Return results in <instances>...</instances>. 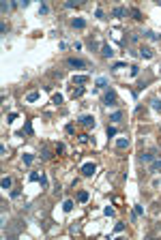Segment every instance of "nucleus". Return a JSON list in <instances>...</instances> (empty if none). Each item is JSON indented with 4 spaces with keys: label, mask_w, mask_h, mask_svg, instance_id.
<instances>
[{
    "label": "nucleus",
    "mask_w": 161,
    "mask_h": 240,
    "mask_svg": "<svg viewBox=\"0 0 161 240\" xmlns=\"http://www.w3.org/2000/svg\"><path fill=\"white\" fill-rule=\"evenodd\" d=\"M103 103L107 107H114V105H118V97H116V90L114 88H107L105 94H103Z\"/></svg>",
    "instance_id": "obj_1"
},
{
    "label": "nucleus",
    "mask_w": 161,
    "mask_h": 240,
    "mask_svg": "<svg viewBox=\"0 0 161 240\" xmlns=\"http://www.w3.org/2000/svg\"><path fill=\"white\" fill-rule=\"evenodd\" d=\"M67 64L73 66V69H86V66H88V62L82 60V58H67Z\"/></svg>",
    "instance_id": "obj_2"
},
{
    "label": "nucleus",
    "mask_w": 161,
    "mask_h": 240,
    "mask_svg": "<svg viewBox=\"0 0 161 240\" xmlns=\"http://www.w3.org/2000/svg\"><path fill=\"white\" fill-rule=\"evenodd\" d=\"M101 54H103V58H112V56H114V50H112L110 43H103V45H101Z\"/></svg>",
    "instance_id": "obj_3"
},
{
    "label": "nucleus",
    "mask_w": 161,
    "mask_h": 240,
    "mask_svg": "<svg viewBox=\"0 0 161 240\" xmlns=\"http://www.w3.org/2000/svg\"><path fill=\"white\" fill-rule=\"evenodd\" d=\"M82 174H84V176H93V174H95V163H86V165H82Z\"/></svg>",
    "instance_id": "obj_4"
},
{
    "label": "nucleus",
    "mask_w": 161,
    "mask_h": 240,
    "mask_svg": "<svg viewBox=\"0 0 161 240\" xmlns=\"http://www.w3.org/2000/svg\"><path fill=\"white\" fill-rule=\"evenodd\" d=\"M80 125H84V127H95V118H93V116H82V118H80Z\"/></svg>",
    "instance_id": "obj_5"
},
{
    "label": "nucleus",
    "mask_w": 161,
    "mask_h": 240,
    "mask_svg": "<svg viewBox=\"0 0 161 240\" xmlns=\"http://www.w3.org/2000/svg\"><path fill=\"white\" fill-rule=\"evenodd\" d=\"M140 56L148 60V58H153L155 54H153V50H150V47H144V45H142V47H140Z\"/></svg>",
    "instance_id": "obj_6"
},
{
    "label": "nucleus",
    "mask_w": 161,
    "mask_h": 240,
    "mask_svg": "<svg viewBox=\"0 0 161 240\" xmlns=\"http://www.w3.org/2000/svg\"><path fill=\"white\" fill-rule=\"evenodd\" d=\"M71 26H73V28H84L86 21H84L82 17H73V19H71Z\"/></svg>",
    "instance_id": "obj_7"
},
{
    "label": "nucleus",
    "mask_w": 161,
    "mask_h": 240,
    "mask_svg": "<svg viewBox=\"0 0 161 240\" xmlns=\"http://www.w3.org/2000/svg\"><path fill=\"white\" fill-rule=\"evenodd\" d=\"M112 15H114V17H125V15H127V9H125V7H116V9L112 11Z\"/></svg>",
    "instance_id": "obj_8"
},
{
    "label": "nucleus",
    "mask_w": 161,
    "mask_h": 240,
    "mask_svg": "<svg viewBox=\"0 0 161 240\" xmlns=\"http://www.w3.org/2000/svg\"><path fill=\"white\" fill-rule=\"evenodd\" d=\"M159 170H161V159H155L148 167V172H159Z\"/></svg>",
    "instance_id": "obj_9"
},
{
    "label": "nucleus",
    "mask_w": 161,
    "mask_h": 240,
    "mask_svg": "<svg viewBox=\"0 0 161 240\" xmlns=\"http://www.w3.org/2000/svg\"><path fill=\"white\" fill-rule=\"evenodd\" d=\"M155 159V154L153 152H146V154H140V163H150Z\"/></svg>",
    "instance_id": "obj_10"
},
{
    "label": "nucleus",
    "mask_w": 161,
    "mask_h": 240,
    "mask_svg": "<svg viewBox=\"0 0 161 240\" xmlns=\"http://www.w3.org/2000/svg\"><path fill=\"white\" fill-rule=\"evenodd\" d=\"M129 146V139L127 137H118L116 139V148H127Z\"/></svg>",
    "instance_id": "obj_11"
},
{
    "label": "nucleus",
    "mask_w": 161,
    "mask_h": 240,
    "mask_svg": "<svg viewBox=\"0 0 161 240\" xmlns=\"http://www.w3.org/2000/svg\"><path fill=\"white\" fill-rule=\"evenodd\" d=\"M110 120H112V122H120V120H123V112H114L110 116Z\"/></svg>",
    "instance_id": "obj_12"
},
{
    "label": "nucleus",
    "mask_w": 161,
    "mask_h": 240,
    "mask_svg": "<svg viewBox=\"0 0 161 240\" xmlns=\"http://www.w3.org/2000/svg\"><path fill=\"white\" fill-rule=\"evenodd\" d=\"M88 77L86 75H73V84H86Z\"/></svg>",
    "instance_id": "obj_13"
},
{
    "label": "nucleus",
    "mask_w": 161,
    "mask_h": 240,
    "mask_svg": "<svg viewBox=\"0 0 161 240\" xmlns=\"http://www.w3.org/2000/svg\"><path fill=\"white\" fill-rule=\"evenodd\" d=\"M144 37H146V39H150V41H157V39H159V34H157V32H153V30H146V32H144Z\"/></svg>",
    "instance_id": "obj_14"
},
{
    "label": "nucleus",
    "mask_w": 161,
    "mask_h": 240,
    "mask_svg": "<svg viewBox=\"0 0 161 240\" xmlns=\"http://www.w3.org/2000/svg\"><path fill=\"white\" fill-rule=\"evenodd\" d=\"M150 105H153V109H155V112H161V101H159V99H153V101H150Z\"/></svg>",
    "instance_id": "obj_15"
},
{
    "label": "nucleus",
    "mask_w": 161,
    "mask_h": 240,
    "mask_svg": "<svg viewBox=\"0 0 161 240\" xmlns=\"http://www.w3.org/2000/svg\"><path fill=\"white\" fill-rule=\"evenodd\" d=\"M50 157H52V150H50L48 146H45V148L41 150V159H50Z\"/></svg>",
    "instance_id": "obj_16"
},
{
    "label": "nucleus",
    "mask_w": 161,
    "mask_h": 240,
    "mask_svg": "<svg viewBox=\"0 0 161 240\" xmlns=\"http://www.w3.org/2000/svg\"><path fill=\"white\" fill-rule=\"evenodd\" d=\"M37 99H39V92H37V90H34V92H30L28 97H26V101H28V103H32V101H37Z\"/></svg>",
    "instance_id": "obj_17"
},
{
    "label": "nucleus",
    "mask_w": 161,
    "mask_h": 240,
    "mask_svg": "<svg viewBox=\"0 0 161 240\" xmlns=\"http://www.w3.org/2000/svg\"><path fill=\"white\" fill-rule=\"evenodd\" d=\"M24 131H26L28 135H32V122H30V120H26V125H24ZM24 131H21V133H24Z\"/></svg>",
    "instance_id": "obj_18"
},
{
    "label": "nucleus",
    "mask_w": 161,
    "mask_h": 240,
    "mask_svg": "<svg viewBox=\"0 0 161 240\" xmlns=\"http://www.w3.org/2000/svg\"><path fill=\"white\" fill-rule=\"evenodd\" d=\"M133 212L137 214V217H140V214H144V208H142L140 204H135V206H133Z\"/></svg>",
    "instance_id": "obj_19"
},
{
    "label": "nucleus",
    "mask_w": 161,
    "mask_h": 240,
    "mask_svg": "<svg viewBox=\"0 0 161 240\" xmlns=\"http://www.w3.org/2000/svg\"><path fill=\"white\" fill-rule=\"evenodd\" d=\"M97 86H99V88H107V79H105V77H99V79H97Z\"/></svg>",
    "instance_id": "obj_20"
},
{
    "label": "nucleus",
    "mask_w": 161,
    "mask_h": 240,
    "mask_svg": "<svg viewBox=\"0 0 161 240\" xmlns=\"http://www.w3.org/2000/svg\"><path fill=\"white\" fill-rule=\"evenodd\" d=\"M62 208H64V212H71V208H73V202H69V199H67V202L62 204Z\"/></svg>",
    "instance_id": "obj_21"
},
{
    "label": "nucleus",
    "mask_w": 161,
    "mask_h": 240,
    "mask_svg": "<svg viewBox=\"0 0 161 240\" xmlns=\"http://www.w3.org/2000/svg\"><path fill=\"white\" fill-rule=\"evenodd\" d=\"M77 199H80V202H88V193H86V191H80Z\"/></svg>",
    "instance_id": "obj_22"
},
{
    "label": "nucleus",
    "mask_w": 161,
    "mask_h": 240,
    "mask_svg": "<svg viewBox=\"0 0 161 240\" xmlns=\"http://www.w3.org/2000/svg\"><path fill=\"white\" fill-rule=\"evenodd\" d=\"M32 161H34V154H24V163L26 165H30Z\"/></svg>",
    "instance_id": "obj_23"
},
{
    "label": "nucleus",
    "mask_w": 161,
    "mask_h": 240,
    "mask_svg": "<svg viewBox=\"0 0 161 240\" xmlns=\"http://www.w3.org/2000/svg\"><path fill=\"white\" fill-rule=\"evenodd\" d=\"M2 189H11V178H2Z\"/></svg>",
    "instance_id": "obj_24"
},
{
    "label": "nucleus",
    "mask_w": 161,
    "mask_h": 240,
    "mask_svg": "<svg viewBox=\"0 0 161 240\" xmlns=\"http://www.w3.org/2000/svg\"><path fill=\"white\" fill-rule=\"evenodd\" d=\"M39 13H41V15L50 13V7H48V5H41V7H39Z\"/></svg>",
    "instance_id": "obj_25"
},
{
    "label": "nucleus",
    "mask_w": 161,
    "mask_h": 240,
    "mask_svg": "<svg viewBox=\"0 0 161 240\" xmlns=\"http://www.w3.org/2000/svg\"><path fill=\"white\" fill-rule=\"evenodd\" d=\"M82 94H84V88H75V90H73V99H75V97H82Z\"/></svg>",
    "instance_id": "obj_26"
},
{
    "label": "nucleus",
    "mask_w": 161,
    "mask_h": 240,
    "mask_svg": "<svg viewBox=\"0 0 161 240\" xmlns=\"http://www.w3.org/2000/svg\"><path fill=\"white\" fill-rule=\"evenodd\" d=\"M116 135V127H107V137H114Z\"/></svg>",
    "instance_id": "obj_27"
},
{
    "label": "nucleus",
    "mask_w": 161,
    "mask_h": 240,
    "mask_svg": "<svg viewBox=\"0 0 161 240\" xmlns=\"http://www.w3.org/2000/svg\"><path fill=\"white\" fill-rule=\"evenodd\" d=\"M131 13H133V17H135V19H142V13H140V11H137V9H133Z\"/></svg>",
    "instance_id": "obj_28"
},
{
    "label": "nucleus",
    "mask_w": 161,
    "mask_h": 240,
    "mask_svg": "<svg viewBox=\"0 0 161 240\" xmlns=\"http://www.w3.org/2000/svg\"><path fill=\"white\" fill-rule=\"evenodd\" d=\"M39 182H41V186H48V178H45L43 174H41V178H39Z\"/></svg>",
    "instance_id": "obj_29"
},
{
    "label": "nucleus",
    "mask_w": 161,
    "mask_h": 240,
    "mask_svg": "<svg viewBox=\"0 0 161 240\" xmlns=\"http://www.w3.org/2000/svg\"><path fill=\"white\" fill-rule=\"evenodd\" d=\"M125 229V223H116V227H114V232H123Z\"/></svg>",
    "instance_id": "obj_30"
},
{
    "label": "nucleus",
    "mask_w": 161,
    "mask_h": 240,
    "mask_svg": "<svg viewBox=\"0 0 161 240\" xmlns=\"http://www.w3.org/2000/svg\"><path fill=\"white\" fill-rule=\"evenodd\" d=\"M39 178H41V176H39V174H37V172H32V174H30V180H32V182H37V180H39Z\"/></svg>",
    "instance_id": "obj_31"
},
{
    "label": "nucleus",
    "mask_w": 161,
    "mask_h": 240,
    "mask_svg": "<svg viewBox=\"0 0 161 240\" xmlns=\"http://www.w3.org/2000/svg\"><path fill=\"white\" fill-rule=\"evenodd\" d=\"M103 212H105V214H107V217H112V214H114V208H110V206H107V208H105V210H103Z\"/></svg>",
    "instance_id": "obj_32"
},
{
    "label": "nucleus",
    "mask_w": 161,
    "mask_h": 240,
    "mask_svg": "<svg viewBox=\"0 0 161 240\" xmlns=\"http://www.w3.org/2000/svg\"><path fill=\"white\" fill-rule=\"evenodd\" d=\"M9 9H11V5H9V2H2V13H7Z\"/></svg>",
    "instance_id": "obj_33"
},
{
    "label": "nucleus",
    "mask_w": 161,
    "mask_h": 240,
    "mask_svg": "<svg viewBox=\"0 0 161 240\" xmlns=\"http://www.w3.org/2000/svg\"><path fill=\"white\" fill-rule=\"evenodd\" d=\"M95 15H97L99 19H105V17H103V11H101V9H97V11H95Z\"/></svg>",
    "instance_id": "obj_34"
},
{
    "label": "nucleus",
    "mask_w": 161,
    "mask_h": 240,
    "mask_svg": "<svg viewBox=\"0 0 161 240\" xmlns=\"http://www.w3.org/2000/svg\"><path fill=\"white\" fill-rule=\"evenodd\" d=\"M137 73H140V69H137V66H131V75H133V77H135V75H137Z\"/></svg>",
    "instance_id": "obj_35"
},
{
    "label": "nucleus",
    "mask_w": 161,
    "mask_h": 240,
    "mask_svg": "<svg viewBox=\"0 0 161 240\" xmlns=\"http://www.w3.org/2000/svg\"><path fill=\"white\" fill-rule=\"evenodd\" d=\"M54 103H62V97H60V94H54Z\"/></svg>",
    "instance_id": "obj_36"
},
{
    "label": "nucleus",
    "mask_w": 161,
    "mask_h": 240,
    "mask_svg": "<svg viewBox=\"0 0 161 240\" xmlns=\"http://www.w3.org/2000/svg\"><path fill=\"white\" fill-rule=\"evenodd\" d=\"M159 5H161V0H159Z\"/></svg>",
    "instance_id": "obj_37"
},
{
    "label": "nucleus",
    "mask_w": 161,
    "mask_h": 240,
    "mask_svg": "<svg viewBox=\"0 0 161 240\" xmlns=\"http://www.w3.org/2000/svg\"><path fill=\"white\" fill-rule=\"evenodd\" d=\"M159 69H161V66H159Z\"/></svg>",
    "instance_id": "obj_38"
}]
</instances>
